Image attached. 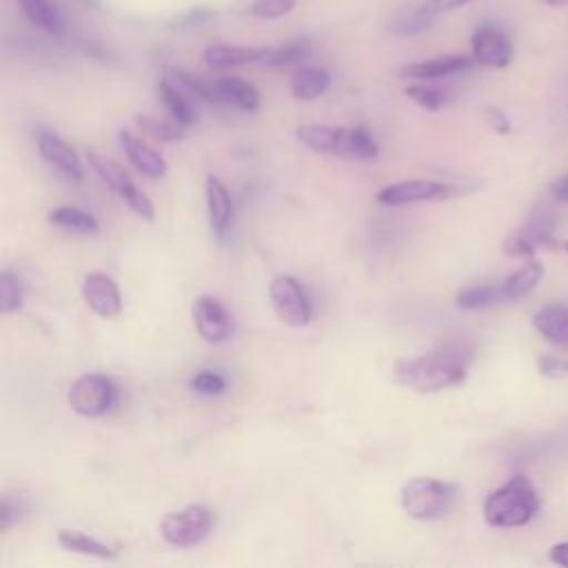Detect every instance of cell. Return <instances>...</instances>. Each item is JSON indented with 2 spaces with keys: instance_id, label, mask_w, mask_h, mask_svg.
Segmentation results:
<instances>
[{
  "instance_id": "6da1fadb",
  "label": "cell",
  "mask_w": 568,
  "mask_h": 568,
  "mask_svg": "<svg viewBox=\"0 0 568 568\" xmlns=\"http://www.w3.org/2000/svg\"><path fill=\"white\" fill-rule=\"evenodd\" d=\"M473 351L466 344L450 342L426 355L402 359L395 366V379L415 393H439L459 386L468 377Z\"/></svg>"
},
{
  "instance_id": "7a4b0ae2",
  "label": "cell",
  "mask_w": 568,
  "mask_h": 568,
  "mask_svg": "<svg viewBox=\"0 0 568 568\" xmlns=\"http://www.w3.org/2000/svg\"><path fill=\"white\" fill-rule=\"evenodd\" d=\"M484 519L495 528H519L539 513V495L528 477L513 475L484 499Z\"/></svg>"
},
{
  "instance_id": "3957f363",
  "label": "cell",
  "mask_w": 568,
  "mask_h": 568,
  "mask_svg": "<svg viewBox=\"0 0 568 568\" xmlns=\"http://www.w3.org/2000/svg\"><path fill=\"white\" fill-rule=\"evenodd\" d=\"M457 499V488L437 477H413L399 490V504L410 519L433 521L444 517Z\"/></svg>"
},
{
  "instance_id": "277c9868",
  "label": "cell",
  "mask_w": 568,
  "mask_h": 568,
  "mask_svg": "<svg viewBox=\"0 0 568 568\" xmlns=\"http://www.w3.org/2000/svg\"><path fill=\"white\" fill-rule=\"evenodd\" d=\"M215 517L206 506H186L171 510L160 519V535L173 548H193L202 544L213 530Z\"/></svg>"
},
{
  "instance_id": "5b68a950",
  "label": "cell",
  "mask_w": 568,
  "mask_h": 568,
  "mask_svg": "<svg viewBox=\"0 0 568 568\" xmlns=\"http://www.w3.org/2000/svg\"><path fill=\"white\" fill-rule=\"evenodd\" d=\"M67 402L71 410L82 417H100L115 406L118 388L111 377L100 373H87L69 386Z\"/></svg>"
},
{
  "instance_id": "8992f818",
  "label": "cell",
  "mask_w": 568,
  "mask_h": 568,
  "mask_svg": "<svg viewBox=\"0 0 568 568\" xmlns=\"http://www.w3.org/2000/svg\"><path fill=\"white\" fill-rule=\"evenodd\" d=\"M268 297L273 304V311L280 322L293 328H302L311 322L313 317V306L311 300L293 275H277L268 284Z\"/></svg>"
},
{
  "instance_id": "52a82bcc",
  "label": "cell",
  "mask_w": 568,
  "mask_h": 568,
  "mask_svg": "<svg viewBox=\"0 0 568 568\" xmlns=\"http://www.w3.org/2000/svg\"><path fill=\"white\" fill-rule=\"evenodd\" d=\"M557 233V215L550 209L535 211L528 222L506 237L504 251L513 257H532L539 248L552 246Z\"/></svg>"
},
{
  "instance_id": "ba28073f",
  "label": "cell",
  "mask_w": 568,
  "mask_h": 568,
  "mask_svg": "<svg viewBox=\"0 0 568 568\" xmlns=\"http://www.w3.org/2000/svg\"><path fill=\"white\" fill-rule=\"evenodd\" d=\"M455 195H459V189L455 184L437 180H406L379 189L375 200L384 206H406L417 202H439Z\"/></svg>"
},
{
  "instance_id": "9c48e42d",
  "label": "cell",
  "mask_w": 568,
  "mask_h": 568,
  "mask_svg": "<svg viewBox=\"0 0 568 568\" xmlns=\"http://www.w3.org/2000/svg\"><path fill=\"white\" fill-rule=\"evenodd\" d=\"M470 49H473L475 62L493 69L508 67L515 55L510 38L497 24L477 27L470 38Z\"/></svg>"
},
{
  "instance_id": "30bf717a",
  "label": "cell",
  "mask_w": 568,
  "mask_h": 568,
  "mask_svg": "<svg viewBox=\"0 0 568 568\" xmlns=\"http://www.w3.org/2000/svg\"><path fill=\"white\" fill-rule=\"evenodd\" d=\"M84 304L104 320H115L122 315V295L115 280L106 273H87L80 284Z\"/></svg>"
},
{
  "instance_id": "8fae6325",
  "label": "cell",
  "mask_w": 568,
  "mask_h": 568,
  "mask_svg": "<svg viewBox=\"0 0 568 568\" xmlns=\"http://www.w3.org/2000/svg\"><path fill=\"white\" fill-rule=\"evenodd\" d=\"M193 324L197 335L209 344H220L231 333V317L213 295H200L193 302Z\"/></svg>"
},
{
  "instance_id": "7c38bea8",
  "label": "cell",
  "mask_w": 568,
  "mask_h": 568,
  "mask_svg": "<svg viewBox=\"0 0 568 568\" xmlns=\"http://www.w3.org/2000/svg\"><path fill=\"white\" fill-rule=\"evenodd\" d=\"M36 146L38 153L53 164L60 173H64L67 178H71L73 182H80L84 171H82V162L75 153L73 146H69L60 135L51 133V131H38L36 135Z\"/></svg>"
},
{
  "instance_id": "4fadbf2b",
  "label": "cell",
  "mask_w": 568,
  "mask_h": 568,
  "mask_svg": "<svg viewBox=\"0 0 568 568\" xmlns=\"http://www.w3.org/2000/svg\"><path fill=\"white\" fill-rule=\"evenodd\" d=\"M118 140H120V146H122L124 155L129 158V162L142 175H146L151 180H158V178L166 175V171H169L166 160L155 149H151L146 142H142L138 135H133L131 131H120Z\"/></svg>"
},
{
  "instance_id": "5bb4252c",
  "label": "cell",
  "mask_w": 568,
  "mask_h": 568,
  "mask_svg": "<svg viewBox=\"0 0 568 568\" xmlns=\"http://www.w3.org/2000/svg\"><path fill=\"white\" fill-rule=\"evenodd\" d=\"M473 62L475 58H468V55H439V58L406 64L399 71V75L413 78V80H439V78H448L470 69Z\"/></svg>"
},
{
  "instance_id": "9a60e30c",
  "label": "cell",
  "mask_w": 568,
  "mask_h": 568,
  "mask_svg": "<svg viewBox=\"0 0 568 568\" xmlns=\"http://www.w3.org/2000/svg\"><path fill=\"white\" fill-rule=\"evenodd\" d=\"M295 138L317 153L339 155L344 158L346 146V129L344 126H328V124H304L295 131Z\"/></svg>"
},
{
  "instance_id": "2e32d148",
  "label": "cell",
  "mask_w": 568,
  "mask_h": 568,
  "mask_svg": "<svg viewBox=\"0 0 568 568\" xmlns=\"http://www.w3.org/2000/svg\"><path fill=\"white\" fill-rule=\"evenodd\" d=\"M204 193H206V213H209V224L213 229V233L224 235L231 226V217H233V200L231 193L226 191V186L209 175L206 184H204Z\"/></svg>"
},
{
  "instance_id": "e0dca14e",
  "label": "cell",
  "mask_w": 568,
  "mask_h": 568,
  "mask_svg": "<svg viewBox=\"0 0 568 568\" xmlns=\"http://www.w3.org/2000/svg\"><path fill=\"white\" fill-rule=\"evenodd\" d=\"M268 53L266 47H237V44H211L204 51V62L213 69H229L262 62Z\"/></svg>"
},
{
  "instance_id": "ac0fdd59",
  "label": "cell",
  "mask_w": 568,
  "mask_h": 568,
  "mask_svg": "<svg viewBox=\"0 0 568 568\" xmlns=\"http://www.w3.org/2000/svg\"><path fill=\"white\" fill-rule=\"evenodd\" d=\"M58 544L75 555H84V557H93V559H102V561H113L118 559V550L82 530H71V528H62L58 530Z\"/></svg>"
},
{
  "instance_id": "d6986e66",
  "label": "cell",
  "mask_w": 568,
  "mask_h": 568,
  "mask_svg": "<svg viewBox=\"0 0 568 568\" xmlns=\"http://www.w3.org/2000/svg\"><path fill=\"white\" fill-rule=\"evenodd\" d=\"M158 93H160V100L166 106L169 115L175 122H180L182 126H191L197 120V111H195L193 98L184 89H180L171 78H164L158 84Z\"/></svg>"
},
{
  "instance_id": "ffe728a7",
  "label": "cell",
  "mask_w": 568,
  "mask_h": 568,
  "mask_svg": "<svg viewBox=\"0 0 568 568\" xmlns=\"http://www.w3.org/2000/svg\"><path fill=\"white\" fill-rule=\"evenodd\" d=\"M215 89H217L222 102L229 106H235L240 111H257V106H260V91L242 78H235V75L217 78Z\"/></svg>"
},
{
  "instance_id": "44dd1931",
  "label": "cell",
  "mask_w": 568,
  "mask_h": 568,
  "mask_svg": "<svg viewBox=\"0 0 568 568\" xmlns=\"http://www.w3.org/2000/svg\"><path fill=\"white\" fill-rule=\"evenodd\" d=\"M535 328L550 344L568 346V306L566 304H548L532 317Z\"/></svg>"
},
{
  "instance_id": "7402d4cb",
  "label": "cell",
  "mask_w": 568,
  "mask_h": 568,
  "mask_svg": "<svg viewBox=\"0 0 568 568\" xmlns=\"http://www.w3.org/2000/svg\"><path fill=\"white\" fill-rule=\"evenodd\" d=\"M18 2L22 13L33 27L53 36L64 31V16L53 0H18Z\"/></svg>"
},
{
  "instance_id": "603a6c76",
  "label": "cell",
  "mask_w": 568,
  "mask_h": 568,
  "mask_svg": "<svg viewBox=\"0 0 568 568\" xmlns=\"http://www.w3.org/2000/svg\"><path fill=\"white\" fill-rule=\"evenodd\" d=\"M331 87V73L322 67H302L291 78V93L297 100H315Z\"/></svg>"
},
{
  "instance_id": "cb8c5ba5",
  "label": "cell",
  "mask_w": 568,
  "mask_h": 568,
  "mask_svg": "<svg viewBox=\"0 0 568 568\" xmlns=\"http://www.w3.org/2000/svg\"><path fill=\"white\" fill-rule=\"evenodd\" d=\"M544 275V266L535 260L526 262L524 266H519L517 271H513L504 282H501V291H504V300H521L526 297L541 280Z\"/></svg>"
},
{
  "instance_id": "d4e9b609",
  "label": "cell",
  "mask_w": 568,
  "mask_h": 568,
  "mask_svg": "<svg viewBox=\"0 0 568 568\" xmlns=\"http://www.w3.org/2000/svg\"><path fill=\"white\" fill-rule=\"evenodd\" d=\"M47 220L55 226H62V229H71L75 233H84V235H95L100 231V222L84 209H78V206H69V204H62V206H55L49 211Z\"/></svg>"
},
{
  "instance_id": "484cf974",
  "label": "cell",
  "mask_w": 568,
  "mask_h": 568,
  "mask_svg": "<svg viewBox=\"0 0 568 568\" xmlns=\"http://www.w3.org/2000/svg\"><path fill=\"white\" fill-rule=\"evenodd\" d=\"M504 300V291L501 284H475V286H466L462 291H457L455 295V304L462 311H481L488 306H495L497 302Z\"/></svg>"
},
{
  "instance_id": "4316f807",
  "label": "cell",
  "mask_w": 568,
  "mask_h": 568,
  "mask_svg": "<svg viewBox=\"0 0 568 568\" xmlns=\"http://www.w3.org/2000/svg\"><path fill=\"white\" fill-rule=\"evenodd\" d=\"M87 160H89L91 169L98 173V178H100L111 191H115L118 195H120L126 186L133 184V180L129 178V173H126L120 164H115L113 160H109V158H104V155H100V153H95V151H87Z\"/></svg>"
},
{
  "instance_id": "83f0119b",
  "label": "cell",
  "mask_w": 568,
  "mask_h": 568,
  "mask_svg": "<svg viewBox=\"0 0 568 568\" xmlns=\"http://www.w3.org/2000/svg\"><path fill=\"white\" fill-rule=\"evenodd\" d=\"M171 80L184 89L193 100H200V102H206V104H224L217 89H215V82H206L189 71H182V69H175L171 73Z\"/></svg>"
},
{
  "instance_id": "f1b7e54d",
  "label": "cell",
  "mask_w": 568,
  "mask_h": 568,
  "mask_svg": "<svg viewBox=\"0 0 568 568\" xmlns=\"http://www.w3.org/2000/svg\"><path fill=\"white\" fill-rule=\"evenodd\" d=\"M135 124L146 133L151 135L153 140H160V142H178L184 138V129L180 122H175L173 118L171 120H162L158 115H149V113H138L135 115Z\"/></svg>"
},
{
  "instance_id": "f546056e",
  "label": "cell",
  "mask_w": 568,
  "mask_h": 568,
  "mask_svg": "<svg viewBox=\"0 0 568 568\" xmlns=\"http://www.w3.org/2000/svg\"><path fill=\"white\" fill-rule=\"evenodd\" d=\"M308 53H311V44L306 40H291L282 47L268 49L262 64L273 67V69H282V67H291V64H297V62L306 60Z\"/></svg>"
},
{
  "instance_id": "4dcf8cb0",
  "label": "cell",
  "mask_w": 568,
  "mask_h": 568,
  "mask_svg": "<svg viewBox=\"0 0 568 568\" xmlns=\"http://www.w3.org/2000/svg\"><path fill=\"white\" fill-rule=\"evenodd\" d=\"M22 302H24V293L18 275L4 268L0 275V313L4 315L16 313L18 308H22Z\"/></svg>"
},
{
  "instance_id": "1f68e13d",
  "label": "cell",
  "mask_w": 568,
  "mask_h": 568,
  "mask_svg": "<svg viewBox=\"0 0 568 568\" xmlns=\"http://www.w3.org/2000/svg\"><path fill=\"white\" fill-rule=\"evenodd\" d=\"M406 95L426 111H442L450 102V95L444 89L426 87V84L406 87Z\"/></svg>"
},
{
  "instance_id": "d6a6232c",
  "label": "cell",
  "mask_w": 568,
  "mask_h": 568,
  "mask_svg": "<svg viewBox=\"0 0 568 568\" xmlns=\"http://www.w3.org/2000/svg\"><path fill=\"white\" fill-rule=\"evenodd\" d=\"M189 388L197 395H204V397H215V395H222L224 388H226V379L215 373V371H197L191 379H189Z\"/></svg>"
},
{
  "instance_id": "836d02e7",
  "label": "cell",
  "mask_w": 568,
  "mask_h": 568,
  "mask_svg": "<svg viewBox=\"0 0 568 568\" xmlns=\"http://www.w3.org/2000/svg\"><path fill=\"white\" fill-rule=\"evenodd\" d=\"M24 513V499L18 495H9L4 493L2 501H0V532H9V528L13 524H18V519Z\"/></svg>"
},
{
  "instance_id": "e575fe53",
  "label": "cell",
  "mask_w": 568,
  "mask_h": 568,
  "mask_svg": "<svg viewBox=\"0 0 568 568\" xmlns=\"http://www.w3.org/2000/svg\"><path fill=\"white\" fill-rule=\"evenodd\" d=\"M297 0H257L251 4L248 13L255 18H264V20H273L280 18L284 13H288L295 7Z\"/></svg>"
},
{
  "instance_id": "d590c367",
  "label": "cell",
  "mask_w": 568,
  "mask_h": 568,
  "mask_svg": "<svg viewBox=\"0 0 568 568\" xmlns=\"http://www.w3.org/2000/svg\"><path fill=\"white\" fill-rule=\"evenodd\" d=\"M537 368L546 377H566L568 375V359L557 355H541L537 359Z\"/></svg>"
},
{
  "instance_id": "8d00e7d4",
  "label": "cell",
  "mask_w": 568,
  "mask_h": 568,
  "mask_svg": "<svg viewBox=\"0 0 568 568\" xmlns=\"http://www.w3.org/2000/svg\"><path fill=\"white\" fill-rule=\"evenodd\" d=\"M468 0H426L415 13L424 16V18H430V20H437L439 13H446V11H453L457 7H464Z\"/></svg>"
},
{
  "instance_id": "74e56055",
  "label": "cell",
  "mask_w": 568,
  "mask_h": 568,
  "mask_svg": "<svg viewBox=\"0 0 568 568\" xmlns=\"http://www.w3.org/2000/svg\"><path fill=\"white\" fill-rule=\"evenodd\" d=\"M550 195H552L555 202L568 204V173L559 175V178L550 184Z\"/></svg>"
},
{
  "instance_id": "f35d334b",
  "label": "cell",
  "mask_w": 568,
  "mask_h": 568,
  "mask_svg": "<svg viewBox=\"0 0 568 568\" xmlns=\"http://www.w3.org/2000/svg\"><path fill=\"white\" fill-rule=\"evenodd\" d=\"M486 118H488V124H490L497 133H508V131H510V122H508V118H506L504 111H499V109H488Z\"/></svg>"
},
{
  "instance_id": "ab89813d",
  "label": "cell",
  "mask_w": 568,
  "mask_h": 568,
  "mask_svg": "<svg viewBox=\"0 0 568 568\" xmlns=\"http://www.w3.org/2000/svg\"><path fill=\"white\" fill-rule=\"evenodd\" d=\"M548 557H550L552 564H557V566H561V568H568V541L555 544V546L550 548Z\"/></svg>"
},
{
  "instance_id": "60d3db41",
  "label": "cell",
  "mask_w": 568,
  "mask_h": 568,
  "mask_svg": "<svg viewBox=\"0 0 568 568\" xmlns=\"http://www.w3.org/2000/svg\"><path fill=\"white\" fill-rule=\"evenodd\" d=\"M550 7H568V0H544Z\"/></svg>"
},
{
  "instance_id": "b9f144b4",
  "label": "cell",
  "mask_w": 568,
  "mask_h": 568,
  "mask_svg": "<svg viewBox=\"0 0 568 568\" xmlns=\"http://www.w3.org/2000/svg\"><path fill=\"white\" fill-rule=\"evenodd\" d=\"M566 251H568V240H566Z\"/></svg>"
}]
</instances>
